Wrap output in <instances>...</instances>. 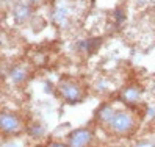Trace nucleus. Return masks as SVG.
I'll use <instances>...</instances> for the list:
<instances>
[{
	"label": "nucleus",
	"instance_id": "obj_1",
	"mask_svg": "<svg viewBox=\"0 0 155 147\" xmlns=\"http://www.w3.org/2000/svg\"><path fill=\"white\" fill-rule=\"evenodd\" d=\"M108 124H110V128L113 132L119 133V135L129 133L132 128L135 127L133 117L129 113H125V111H114L113 117L108 121Z\"/></svg>",
	"mask_w": 155,
	"mask_h": 147
},
{
	"label": "nucleus",
	"instance_id": "obj_2",
	"mask_svg": "<svg viewBox=\"0 0 155 147\" xmlns=\"http://www.w3.org/2000/svg\"><path fill=\"white\" fill-rule=\"evenodd\" d=\"M60 93L64 97V100H68L69 103H78L83 94H81V89L78 85L72 83V81H61L60 83Z\"/></svg>",
	"mask_w": 155,
	"mask_h": 147
},
{
	"label": "nucleus",
	"instance_id": "obj_3",
	"mask_svg": "<svg viewBox=\"0 0 155 147\" xmlns=\"http://www.w3.org/2000/svg\"><path fill=\"white\" fill-rule=\"evenodd\" d=\"M91 139H93V135L88 128H78L69 135V147H86Z\"/></svg>",
	"mask_w": 155,
	"mask_h": 147
},
{
	"label": "nucleus",
	"instance_id": "obj_4",
	"mask_svg": "<svg viewBox=\"0 0 155 147\" xmlns=\"http://www.w3.org/2000/svg\"><path fill=\"white\" fill-rule=\"evenodd\" d=\"M21 128V122L11 113H0V130L5 133H16Z\"/></svg>",
	"mask_w": 155,
	"mask_h": 147
},
{
	"label": "nucleus",
	"instance_id": "obj_5",
	"mask_svg": "<svg viewBox=\"0 0 155 147\" xmlns=\"http://www.w3.org/2000/svg\"><path fill=\"white\" fill-rule=\"evenodd\" d=\"M140 89L136 88V86H129V88H125L122 91V100L125 103H135V102H138L140 100Z\"/></svg>",
	"mask_w": 155,
	"mask_h": 147
},
{
	"label": "nucleus",
	"instance_id": "obj_6",
	"mask_svg": "<svg viewBox=\"0 0 155 147\" xmlns=\"http://www.w3.org/2000/svg\"><path fill=\"white\" fill-rule=\"evenodd\" d=\"M113 114H114V109L110 105H102V106H100V109L97 111V117L100 119V121H104V122L110 121V119L113 117Z\"/></svg>",
	"mask_w": 155,
	"mask_h": 147
},
{
	"label": "nucleus",
	"instance_id": "obj_7",
	"mask_svg": "<svg viewBox=\"0 0 155 147\" xmlns=\"http://www.w3.org/2000/svg\"><path fill=\"white\" fill-rule=\"evenodd\" d=\"M99 45H100V39L99 38H91V39H86V41L81 42V49L91 53V52H94Z\"/></svg>",
	"mask_w": 155,
	"mask_h": 147
},
{
	"label": "nucleus",
	"instance_id": "obj_8",
	"mask_svg": "<svg viewBox=\"0 0 155 147\" xmlns=\"http://www.w3.org/2000/svg\"><path fill=\"white\" fill-rule=\"evenodd\" d=\"M11 78L16 81V83H21V81L25 80V70L21 67H14L11 70Z\"/></svg>",
	"mask_w": 155,
	"mask_h": 147
},
{
	"label": "nucleus",
	"instance_id": "obj_9",
	"mask_svg": "<svg viewBox=\"0 0 155 147\" xmlns=\"http://www.w3.org/2000/svg\"><path fill=\"white\" fill-rule=\"evenodd\" d=\"M14 13H16V19H17V21H24L25 17L30 14V10H28L25 5H19V6L16 8Z\"/></svg>",
	"mask_w": 155,
	"mask_h": 147
},
{
	"label": "nucleus",
	"instance_id": "obj_10",
	"mask_svg": "<svg viewBox=\"0 0 155 147\" xmlns=\"http://www.w3.org/2000/svg\"><path fill=\"white\" fill-rule=\"evenodd\" d=\"M33 128H30V135H33V136H39V135H42V127L41 125H31Z\"/></svg>",
	"mask_w": 155,
	"mask_h": 147
},
{
	"label": "nucleus",
	"instance_id": "obj_11",
	"mask_svg": "<svg viewBox=\"0 0 155 147\" xmlns=\"http://www.w3.org/2000/svg\"><path fill=\"white\" fill-rule=\"evenodd\" d=\"M116 19H117V22L124 21V13L122 11H116Z\"/></svg>",
	"mask_w": 155,
	"mask_h": 147
},
{
	"label": "nucleus",
	"instance_id": "obj_12",
	"mask_svg": "<svg viewBox=\"0 0 155 147\" xmlns=\"http://www.w3.org/2000/svg\"><path fill=\"white\" fill-rule=\"evenodd\" d=\"M49 147H69V145H66V144H61V142H52Z\"/></svg>",
	"mask_w": 155,
	"mask_h": 147
},
{
	"label": "nucleus",
	"instance_id": "obj_13",
	"mask_svg": "<svg viewBox=\"0 0 155 147\" xmlns=\"http://www.w3.org/2000/svg\"><path fill=\"white\" fill-rule=\"evenodd\" d=\"M136 147H155V145L150 144V142H141V144H138Z\"/></svg>",
	"mask_w": 155,
	"mask_h": 147
},
{
	"label": "nucleus",
	"instance_id": "obj_14",
	"mask_svg": "<svg viewBox=\"0 0 155 147\" xmlns=\"http://www.w3.org/2000/svg\"><path fill=\"white\" fill-rule=\"evenodd\" d=\"M6 147H17V145H14V144H10V145H6Z\"/></svg>",
	"mask_w": 155,
	"mask_h": 147
},
{
	"label": "nucleus",
	"instance_id": "obj_15",
	"mask_svg": "<svg viewBox=\"0 0 155 147\" xmlns=\"http://www.w3.org/2000/svg\"><path fill=\"white\" fill-rule=\"evenodd\" d=\"M33 2H36V0H33Z\"/></svg>",
	"mask_w": 155,
	"mask_h": 147
}]
</instances>
